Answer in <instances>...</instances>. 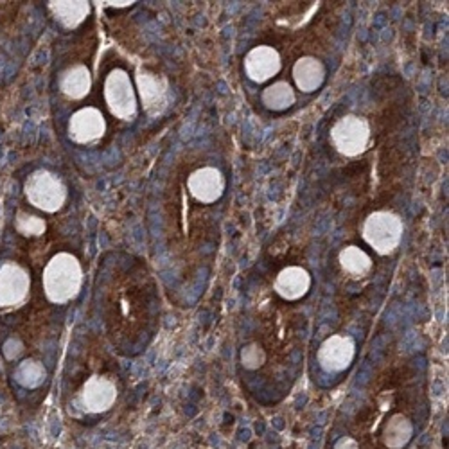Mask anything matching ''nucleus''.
Returning <instances> with one entry per match:
<instances>
[{"label": "nucleus", "instance_id": "f257e3e1", "mask_svg": "<svg viewBox=\"0 0 449 449\" xmlns=\"http://www.w3.org/2000/svg\"><path fill=\"white\" fill-rule=\"evenodd\" d=\"M83 286V270L72 253H56L44 270V292L52 304H67Z\"/></svg>", "mask_w": 449, "mask_h": 449}, {"label": "nucleus", "instance_id": "f03ea898", "mask_svg": "<svg viewBox=\"0 0 449 449\" xmlns=\"http://www.w3.org/2000/svg\"><path fill=\"white\" fill-rule=\"evenodd\" d=\"M402 221L397 214L388 210L372 212L363 223L361 236L365 243L379 256H388L399 249L402 241Z\"/></svg>", "mask_w": 449, "mask_h": 449}, {"label": "nucleus", "instance_id": "7ed1b4c3", "mask_svg": "<svg viewBox=\"0 0 449 449\" xmlns=\"http://www.w3.org/2000/svg\"><path fill=\"white\" fill-rule=\"evenodd\" d=\"M25 196L29 203L44 212H58L67 201V187L61 178L47 169H38L25 180Z\"/></svg>", "mask_w": 449, "mask_h": 449}, {"label": "nucleus", "instance_id": "20e7f679", "mask_svg": "<svg viewBox=\"0 0 449 449\" xmlns=\"http://www.w3.org/2000/svg\"><path fill=\"white\" fill-rule=\"evenodd\" d=\"M371 138V124L359 115H345L338 119L331 128L333 146L345 157H359L369 148Z\"/></svg>", "mask_w": 449, "mask_h": 449}, {"label": "nucleus", "instance_id": "39448f33", "mask_svg": "<svg viewBox=\"0 0 449 449\" xmlns=\"http://www.w3.org/2000/svg\"><path fill=\"white\" fill-rule=\"evenodd\" d=\"M104 101L112 115L121 121H131L137 114V95L130 74L122 68H115L104 81Z\"/></svg>", "mask_w": 449, "mask_h": 449}, {"label": "nucleus", "instance_id": "423d86ee", "mask_svg": "<svg viewBox=\"0 0 449 449\" xmlns=\"http://www.w3.org/2000/svg\"><path fill=\"white\" fill-rule=\"evenodd\" d=\"M137 90L140 95L142 107L150 117H158L169 104V85L167 79L148 68L137 72Z\"/></svg>", "mask_w": 449, "mask_h": 449}, {"label": "nucleus", "instance_id": "0eeeda50", "mask_svg": "<svg viewBox=\"0 0 449 449\" xmlns=\"http://www.w3.org/2000/svg\"><path fill=\"white\" fill-rule=\"evenodd\" d=\"M356 345L351 336L345 335H333L318 349V363L323 371L338 374V372L347 371L351 363L354 361Z\"/></svg>", "mask_w": 449, "mask_h": 449}, {"label": "nucleus", "instance_id": "6e6552de", "mask_svg": "<svg viewBox=\"0 0 449 449\" xmlns=\"http://www.w3.org/2000/svg\"><path fill=\"white\" fill-rule=\"evenodd\" d=\"M31 279L22 266L6 263L0 266V306L13 308L24 302L29 295Z\"/></svg>", "mask_w": 449, "mask_h": 449}, {"label": "nucleus", "instance_id": "1a4fd4ad", "mask_svg": "<svg viewBox=\"0 0 449 449\" xmlns=\"http://www.w3.org/2000/svg\"><path fill=\"white\" fill-rule=\"evenodd\" d=\"M107 133V121L101 110L94 107H85L72 114L68 121V137L76 144H92Z\"/></svg>", "mask_w": 449, "mask_h": 449}, {"label": "nucleus", "instance_id": "9d476101", "mask_svg": "<svg viewBox=\"0 0 449 449\" xmlns=\"http://www.w3.org/2000/svg\"><path fill=\"white\" fill-rule=\"evenodd\" d=\"M224 186H227L224 176L216 167H201L187 178V189L191 196L205 205L216 203L223 196Z\"/></svg>", "mask_w": 449, "mask_h": 449}, {"label": "nucleus", "instance_id": "9b49d317", "mask_svg": "<svg viewBox=\"0 0 449 449\" xmlns=\"http://www.w3.org/2000/svg\"><path fill=\"white\" fill-rule=\"evenodd\" d=\"M282 61L279 52L270 45H259L253 47L249 54L244 56V72L256 83H264L279 74Z\"/></svg>", "mask_w": 449, "mask_h": 449}, {"label": "nucleus", "instance_id": "f8f14e48", "mask_svg": "<svg viewBox=\"0 0 449 449\" xmlns=\"http://www.w3.org/2000/svg\"><path fill=\"white\" fill-rule=\"evenodd\" d=\"M79 399H81L85 410L92 412V414H101L114 406L115 399H117V388L108 378L92 376L83 385Z\"/></svg>", "mask_w": 449, "mask_h": 449}, {"label": "nucleus", "instance_id": "ddd939ff", "mask_svg": "<svg viewBox=\"0 0 449 449\" xmlns=\"http://www.w3.org/2000/svg\"><path fill=\"white\" fill-rule=\"evenodd\" d=\"M309 288H311V275L302 266H288V268L280 270L273 282V289L277 295L289 302L302 299L309 292Z\"/></svg>", "mask_w": 449, "mask_h": 449}, {"label": "nucleus", "instance_id": "4468645a", "mask_svg": "<svg viewBox=\"0 0 449 449\" xmlns=\"http://www.w3.org/2000/svg\"><path fill=\"white\" fill-rule=\"evenodd\" d=\"M325 79V67L315 56H302L293 65V81L306 94L316 92Z\"/></svg>", "mask_w": 449, "mask_h": 449}, {"label": "nucleus", "instance_id": "2eb2a0df", "mask_svg": "<svg viewBox=\"0 0 449 449\" xmlns=\"http://www.w3.org/2000/svg\"><path fill=\"white\" fill-rule=\"evenodd\" d=\"M59 90L72 101H81L92 90V74L87 65H72L59 78Z\"/></svg>", "mask_w": 449, "mask_h": 449}, {"label": "nucleus", "instance_id": "dca6fc26", "mask_svg": "<svg viewBox=\"0 0 449 449\" xmlns=\"http://www.w3.org/2000/svg\"><path fill=\"white\" fill-rule=\"evenodd\" d=\"M49 9L64 28L74 29L85 22L90 13V4L88 2H49Z\"/></svg>", "mask_w": 449, "mask_h": 449}, {"label": "nucleus", "instance_id": "f3484780", "mask_svg": "<svg viewBox=\"0 0 449 449\" xmlns=\"http://www.w3.org/2000/svg\"><path fill=\"white\" fill-rule=\"evenodd\" d=\"M340 266L347 275L359 279L371 273L372 270V259L371 256L361 250L359 246H345L338 256Z\"/></svg>", "mask_w": 449, "mask_h": 449}, {"label": "nucleus", "instance_id": "a211bd4d", "mask_svg": "<svg viewBox=\"0 0 449 449\" xmlns=\"http://www.w3.org/2000/svg\"><path fill=\"white\" fill-rule=\"evenodd\" d=\"M261 99H263V104L268 110L284 112L295 104L297 95L288 81H275L273 85L264 88Z\"/></svg>", "mask_w": 449, "mask_h": 449}, {"label": "nucleus", "instance_id": "6ab92c4d", "mask_svg": "<svg viewBox=\"0 0 449 449\" xmlns=\"http://www.w3.org/2000/svg\"><path fill=\"white\" fill-rule=\"evenodd\" d=\"M16 381L20 383L25 388H36L38 385H42L45 379V369L42 363L38 361H24L20 363V366L16 369L15 374Z\"/></svg>", "mask_w": 449, "mask_h": 449}, {"label": "nucleus", "instance_id": "aec40b11", "mask_svg": "<svg viewBox=\"0 0 449 449\" xmlns=\"http://www.w3.org/2000/svg\"><path fill=\"white\" fill-rule=\"evenodd\" d=\"M15 229L22 236H42L45 232V221L25 210H18L15 216Z\"/></svg>", "mask_w": 449, "mask_h": 449}, {"label": "nucleus", "instance_id": "412c9836", "mask_svg": "<svg viewBox=\"0 0 449 449\" xmlns=\"http://www.w3.org/2000/svg\"><path fill=\"white\" fill-rule=\"evenodd\" d=\"M264 351L259 347V343H249V345L243 347L241 351V363L244 365V369L249 371H256L264 363Z\"/></svg>", "mask_w": 449, "mask_h": 449}, {"label": "nucleus", "instance_id": "4be33fe9", "mask_svg": "<svg viewBox=\"0 0 449 449\" xmlns=\"http://www.w3.org/2000/svg\"><path fill=\"white\" fill-rule=\"evenodd\" d=\"M20 352H22V343H20L18 340H9L4 345V354L8 356L9 359H15Z\"/></svg>", "mask_w": 449, "mask_h": 449}, {"label": "nucleus", "instance_id": "5701e85b", "mask_svg": "<svg viewBox=\"0 0 449 449\" xmlns=\"http://www.w3.org/2000/svg\"><path fill=\"white\" fill-rule=\"evenodd\" d=\"M107 4L114 6V8H128V6H131L133 2H107Z\"/></svg>", "mask_w": 449, "mask_h": 449}]
</instances>
